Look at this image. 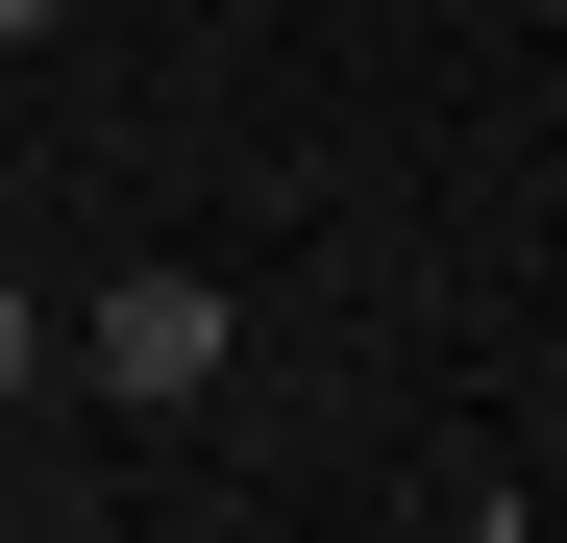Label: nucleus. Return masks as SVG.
Returning <instances> with one entry per match:
<instances>
[{
    "label": "nucleus",
    "instance_id": "nucleus-1",
    "mask_svg": "<svg viewBox=\"0 0 567 543\" xmlns=\"http://www.w3.org/2000/svg\"><path fill=\"white\" fill-rule=\"evenodd\" d=\"M74 371L124 420H198L223 396V272H100V297H74Z\"/></svg>",
    "mask_w": 567,
    "mask_h": 543
},
{
    "label": "nucleus",
    "instance_id": "nucleus-2",
    "mask_svg": "<svg viewBox=\"0 0 567 543\" xmlns=\"http://www.w3.org/2000/svg\"><path fill=\"white\" fill-rule=\"evenodd\" d=\"M25 396H50V297L0 272V420H25Z\"/></svg>",
    "mask_w": 567,
    "mask_h": 543
},
{
    "label": "nucleus",
    "instance_id": "nucleus-3",
    "mask_svg": "<svg viewBox=\"0 0 567 543\" xmlns=\"http://www.w3.org/2000/svg\"><path fill=\"white\" fill-rule=\"evenodd\" d=\"M0 50H50V0H0Z\"/></svg>",
    "mask_w": 567,
    "mask_h": 543
}]
</instances>
